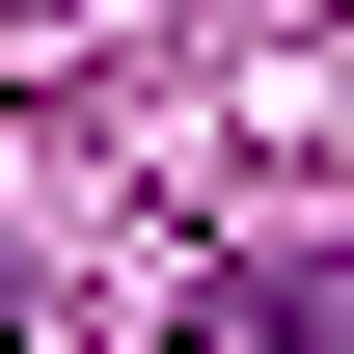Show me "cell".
<instances>
[{
  "label": "cell",
  "instance_id": "obj_1",
  "mask_svg": "<svg viewBox=\"0 0 354 354\" xmlns=\"http://www.w3.org/2000/svg\"><path fill=\"white\" fill-rule=\"evenodd\" d=\"M0 354H28V300H0Z\"/></svg>",
  "mask_w": 354,
  "mask_h": 354
}]
</instances>
